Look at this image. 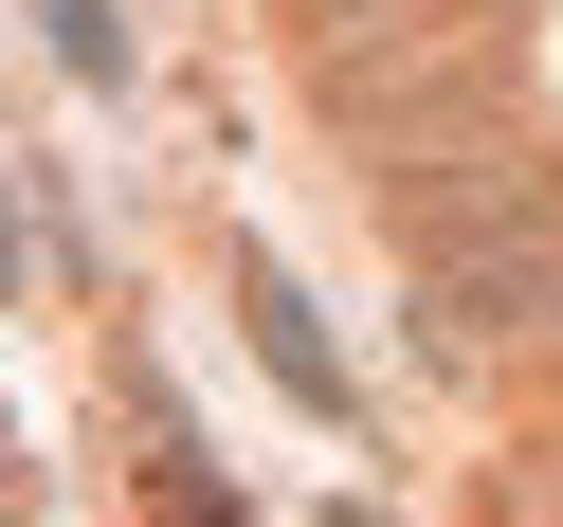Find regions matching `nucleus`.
Wrapping results in <instances>:
<instances>
[{
  "instance_id": "f257e3e1",
  "label": "nucleus",
  "mask_w": 563,
  "mask_h": 527,
  "mask_svg": "<svg viewBox=\"0 0 563 527\" xmlns=\"http://www.w3.org/2000/svg\"><path fill=\"white\" fill-rule=\"evenodd\" d=\"M236 309H255V345H273V382H291V400H328V418H345V364H328V328H309V292H291V273H273V255L236 273Z\"/></svg>"
},
{
  "instance_id": "7ed1b4c3",
  "label": "nucleus",
  "mask_w": 563,
  "mask_h": 527,
  "mask_svg": "<svg viewBox=\"0 0 563 527\" xmlns=\"http://www.w3.org/2000/svg\"><path fill=\"white\" fill-rule=\"evenodd\" d=\"M345 527H382V509H345Z\"/></svg>"
},
{
  "instance_id": "f03ea898",
  "label": "nucleus",
  "mask_w": 563,
  "mask_h": 527,
  "mask_svg": "<svg viewBox=\"0 0 563 527\" xmlns=\"http://www.w3.org/2000/svg\"><path fill=\"white\" fill-rule=\"evenodd\" d=\"M37 37H55V74L128 91V19H110V0H37Z\"/></svg>"
}]
</instances>
